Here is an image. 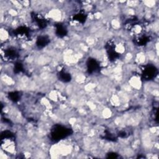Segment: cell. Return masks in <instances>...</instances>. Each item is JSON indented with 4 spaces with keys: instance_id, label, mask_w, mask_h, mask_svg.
I'll use <instances>...</instances> for the list:
<instances>
[{
    "instance_id": "cell-1",
    "label": "cell",
    "mask_w": 159,
    "mask_h": 159,
    "mask_svg": "<svg viewBox=\"0 0 159 159\" xmlns=\"http://www.w3.org/2000/svg\"><path fill=\"white\" fill-rule=\"evenodd\" d=\"M71 129L61 125H55L52 129L51 137L54 141L61 140L70 135Z\"/></svg>"
},
{
    "instance_id": "cell-2",
    "label": "cell",
    "mask_w": 159,
    "mask_h": 159,
    "mask_svg": "<svg viewBox=\"0 0 159 159\" xmlns=\"http://www.w3.org/2000/svg\"><path fill=\"white\" fill-rule=\"evenodd\" d=\"M157 69L155 66L152 65H148L144 66L142 69V76L145 80H150L155 78L157 74Z\"/></svg>"
},
{
    "instance_id": "cell-3",
    "label": "cell",
    "mask_w": 159,
    "mask_h": 159,
    "mask_svg": "<svg viewBox=\"0 0 159 159\" xmlns=\"http://www.w3.org/2000/svg\"><path fill=\"white\" fill-rule=\"evenodd\" d=\"M87 67H88V71L90 73H95L98 71L99 68V65L93 58H90L88 60L87 62Z\"/></svg>"
},
{
    "instance_id": "cell-4",
    "label": "cell",
    "mask_w": 159,
    "mask_h": 159,
    "mask_svg": "<svg viewBox=\"0 0 159 159\" xmlns=\"http://www.w3.org/2000/svg\"><path fill=\"white\" fill-rule=\"evenodd\" d=\"M31 16H32V17L33 18L34 22H36V24L39 27V28L43 29V28L46 27V26L47 25V20L44 18H43L42 17L40 16L39 15H38L35 13L32 14Z\"/></svg>"
},
{
    "instance_id": "cell-5",
    "label": "cell",
    "mask_w": 159,
    "mask_h": 159,
    "mask_svg": "<svg viewBox=\"0 0 159 159\" xmlns=\"http://www.w3.org/2000/svg\"><path fill=\"white\" fill-rule=\"evenodd\" d=\"M50 42L49 39L47 36H39L37 39V46L39 48H42L46 46Z\"/></svg>"
},
{
    "instance_id": "cell-6",
    "label": "cell",
    "mask_w": 159,
    "mask_h": 159,
    "mask_svg": "<svg viewBox=\"0 0 159 159\" xmlns=\"http://www.w3.org/2000/svg\"><path fill=\"white\" fill-rule=\"evenodd\" d=\"M67 32L65 26H64L63 24H58L56 25V34L60 37H62L65 35H66Z\"/></svg>"
},
{
    "instance_id": "cell-7",
    "label": "cell",
    "mask_w": 159,
    "mask_h": 159,
    "mask_svg": "<svg viewBox=\"0 0 159 159\" xmlns=\"http://www.w3.org/2000/svg\"><path fill=\"white\" fill-rule=\"evenodd\" d=\"M58 77L60 80L63 82H68L71 80V76L68 73H66L64 71H61L58 73Z\"/></svg>"
},
{
    "instance_id": "cell-8",
    "label": "cell",
    "mask_w": 159,
    "mask_h": 159,
    "mask_svg": "<svg viewBox=\"0 0 159 159\" xmlns=\"http://www.w3.org/2000/svg\"><path fill=\"white\" fill-rule=\"evenodd\" d=\"M86 19V15L84 13L79 12L75 14L73 17V19L75 20H77L80 22H84Z\"/></svg>"
},
{
    "instance_id": "cell-9",
    "label": "cell",
    "mask_w": 159,
    "mask_h": 159,
    "mask_svg": "<svg viewBox=\"0 0 159 159\" xmlns=\"http://www.w3.org/2000/svg\"><path fill=\"white\" fill-rule=\"evenodd\" d=\"M19 98V95L17 92H13L9 94V98H11V99L12 101H16L18 100Z\"/></svg>"
}]
</instances>
